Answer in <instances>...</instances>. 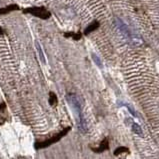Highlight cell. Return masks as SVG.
<instances>
[{
	"instance_id": "1",
	"label": "cell",
	"mask_w": 159,
	"mask_h": 159,
	"mask_svg": "<svg viewBox=\"0 0 159 159\" xmlns=\"http://www.w3.org/2000/svg\"><path fill=\"white\" fill-rule=\"evenodd\" d=\"M70 129H71V127H66V128H64L63 130L60 131L59 133L53 135L52 137L48 138L46 140H44V141H37V142H35V144H34V148L37 149V150H39V149H43V148H46V147H49L52 144H55L56 142L60 141V140H61L64 136H65L68 132L70 131Z\"/></svg>"
},
{
	"instance_id": "2",
	"label": "cell",
	"mask_w": 159,
	"mask_h": 159,
	"mask_svg": "<svg viewBox=\"0 0 159 159\" xmlns=\"http://www.w3.org/2000/svg\"><path fill=\"white\" fill-rule=\"evenodd\" d=\"M23 13L31 14L33 16L42 18V19H47L50 16V13L43 7H28V8L23 9Z\"/></svg>"
},
{
	"instance_id": "3",
	"label": "cell",
	"mask_w": 159,
	"mask_h": 159,
	"mask_svg": "<svg viewBox=\"0 0 159 159\" xmlns=\"http://www.w3.org/2000/svg\"><path fill=\"white\" fill-rule=\"evenodd\" d=\"M116 25H117V27H118L119 31L122 33L127 39H130L131 38L132 36H131L130 29H129V27H128V26L125 23H124L122 20L119 19V18H116Z\"/></svg>"
},
{
	"instance_id": "4",
	"label": "cell",
	"mask_w": 159,
	"mask_h": 159,
	"mask_svg": "<svg viewBox=\"0 0 159 159\" xmlns=\"http://www.w3.org/2000/svg\"><path fill=\"white\" fill-rule=\"evenodd\" d=\"M93 152L95 153H102V152H105L106 150L109 149V141H108V138H104L103 140L101 141V143L99 144V146L97 148H94V147H90Z\"/></svg>"
},
{
	"instance_id": "5",
	"label": "cell",
	"mask_w": 159,
	"mask_h": 159,
	"mask_svg": "<svg viewBox=\"0 0 159 159\" xmlns=\"http://www.w3.org/2000/svg\"><path fill=\"white\" fill-rule=\"evenodd\" d=\"M15 10H19V6L17 4H10L6 7H2V8H0V15H4V14H7V13H10L12 12V11H15Z\"/></svg>"
},
{
	"instance_id": "6",
	"label": "cell",
	"mask_w": 159,
	"mask_h": 159,
	"mask_svg": "<svg viewBox=\"0 0 159 159\" xmlns=\"http://www.w3.org/2000/svg\"><path fill=\"white\" fill-rule=\"evenodd\" d=\"M130 152V150L127 148V147L125 146H119V147H117V148L115 149L114 151V155L115 156H118L119 154L121 153H129Z\"/></svg>"
},
{
	"instance_id": "7",
	"label": "cell",
	"mask_w": 159,
	"mask_h": 159,
	"mask_svg": "<svg viewBox=\"0 0 159 159\" xmlns=\"http://www.w3.org/2000/svg\"><path fill=\"white\" fill-rule=\"evenodd\" d=\"M35 45H36V49H37V52H38V55H39V58H40V60H41V62H42L43 64H45V61H46V60H45L43 51H42V48H41L40 44H39L38 42H37V41L35 42Z\"/></svg>"
},
{
	"instance_id": "8",
	"label": "cell",
	"mask_w": 159,
	"mask_h": 159,
	"mask_svg": "<svg viewBox=\"0 0 159 159\" xmlns=\"http://www.w3.org/2000/svg\"><path fill=\"white\" fill-rule=\"evenodd\" d=\"M91 56H92V59H93L94 63H95L96 65L100 68V69H102V68H103V64H102V61H101V59H100L99 56H97L95 53H92Z\"/></svg>"
},
{
	"instance_id": "9",
	"label": "cell",
	"mask_w": 159,
	"mask_h": 159,
	"mask_svg": "<svg viewBox=\"0 0 159 159\" xmlns=\"http://www.w3.org/2000/svg\"><path fill=\"white\" fill-rule=\"evenodd\" d=\"M49 104L52 106L57 104V96L55 95V93H53V92L49 93Z\"/></svg>"
},
{
	"instance_id": "10",
	"label": "cell",
	"mask_w": 159,
	"mask_h": 159,
	"mask_svg": "<svg viewBox=\"0 0 159 159\" xmlns=\"http://www.w3.org/2000/svg\"><path fill=\"white\" fill-rule=\"evenodd\" d=\"M132 129L135 132L136 134L138 135H142V130H141V127H140L137 123H133V125H132Z\"/></svg>"
},
{
	"instance_id": "11",
	"label": "cell",
	"mask_w": 159,
	"mask_h": 159,
	"mask_svg": "<svg viewBox=\"0 0 159 159\" xmlns=\"http://www.w3.org/2000/svg\"><path fill=\"white\" fill-rule=\"evenodd\" d=\"M3 33H4V32H3V29H2L1 27H0V35H2Z\"/></svg>"
}]
</instances>
